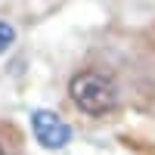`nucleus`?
Masks as SVG:
<instances>
[{"mask_svg": "<svg viewBox=\"0 0 155 155\" xmlns=\"http://www.w3.org/2000/svg\"><path fill=\"white\" fill-rule=\"evenodd\" d=\"M68 96L78 112L90 115V118H102L118 109V87L115 78L102 68H84L68 81Z\"/></svg>", "mask_w": 155, "mask_h": 155, "instance_id": "nucleus-1", "label": "nucleus"}, {"mask_svg": "<svg viewBox=\"0 0 155 155\" xmlns=\"http://www.w3.org/2000/svg\"><path fill=\"white\" fill-rule=\"evenodd\" d=\"M31 127H34V137L41 140L44 149H62L71 140V127L56 112H34L31 115Z\"/></svg>", "mask_w": 155, "mask_h": 155, "instance_id": "nucleus-2", "label": "nucleus"}, {"mask_svg": "<svg viewBox=\"0 0 155 155\" xmlns=\"http://www.w3.org/2000/svg\"><path fill=\"white\" fill-rule=\"evenodd\" d=\"M16 41V31H12V25L9 22H0V53H3V50Z\"/></svg>", "mask_w": 155, "mask_h": 155, "instance_id": "nucleus-3", "label": "nucleus"}, {"mask_svg": "<svg viewBox=\"0 0 155 155\" xmlns=\"http://www.w3.org/2000/svg\"><path fill=\"white\" fill-rule=\"evenodd\" d=\"M0 155H9V146L3 143V137H0Z\"/></svg>", "mask_w": 155, "mask_h": 155, "instance_id": "nucleus-4", "label": "nucleus"}]
</instances>
